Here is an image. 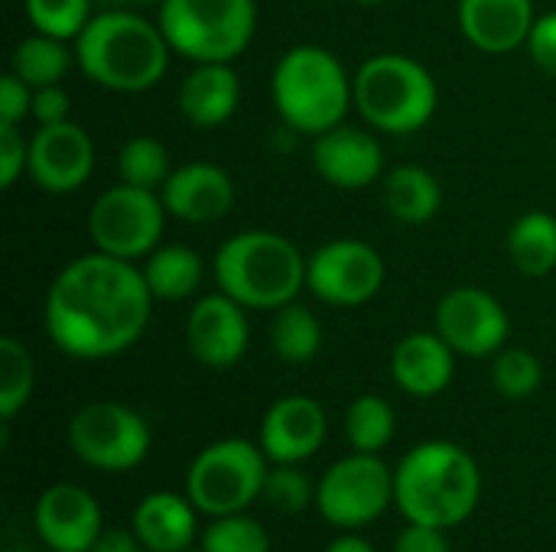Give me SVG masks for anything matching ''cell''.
<instances>
[{
    "label": "cell",
    "mask_w": 556,
    "mask_h": 552,
    "mask_svg": "<svg viewBox=\"0 0 556 552\" xmlns=\"http://www.w3.org/2000/svg\"><path fill=\"white\" fill-rule=\"evenodd\" d=\"M153 293L134 260L101 251L68 260L42 306L49 342L78 361L124 355L150 325Z\"/></svg>",
    "instance_id": "obj_1"
},
{
    "label": "cell",
    "mask_w": 556,
    "mask_h": 552,
    "mask_svg": "<svg viewBox=\"0 0 556 552\" xmlns=\"http://www.w3.org/2000/svg\"><path fill=\"white\" fill-rule=\"evenodd\" d=\"M482 498V472L456 442H420L394 468V504L407 524L453 530L472 517Z\"/></svg>",
    "instance_id": "obj_2"
},
{
    "label": "cell",
    "mask_w": 556,
    "mask_h": 552,
    "mask_svg": "<svg viewBox=\"0 0 556 552\" xmlns=\"http://www.w3.org/2000/svg\"><path fill=\"white\" fill-rule=\"evenodd\" d=\"M169 42L160 23L143 20L134 10L114 7L88 20L75 39V59L81 72L117 94L150 91L169 68Z\"/></svg>",
    "instance_id": "obj_3"
},
{
    "label": "cell",
    "mask_w": 556,
    "mask_h": 552,
    "mask_svg": "<svg viewBox=\"0 0 556 552\" xmlns=\"http://www.w3.org/2000/svg\"><path fill=\"white\" fill-rule=\"evenodd\" d=\"M215 283L244 309L277 312L306 286V257L277 231H241L215 254Z\"/></svg>",
    "instance_id": "obj_4"
},
{
    "label": "cell",
    "mask_w": 556,
    "mask_h": 552,
    "mask_svg": "<svg viewBox=\"0 0 556 552\" xmlns=\"http://www.w3.org/2000/svg\"><path fill=\"white\" fill-rule=\"evenodd\" d=\"M270 94L280 120L293 133L319 137L339 127L355 104V88L345 65L323 46H293L280 55L270 78Z\"/></svg>",
    "instance_id": "obj_5"
},
{
    "label": "cell",
    "mask_w": 556,
    "mask_h": 552,
    "mask_svg": "<svg viewBox=\"0 0 556 552\" xmlns=\"http://www.w3.org/2000/svg\"><path fill=\"white\" fill-rule=\"evenodd\" d=\"M355 107L381 133H414L427 127L440 104V88L427 65L404 52L371 55L352 78Z\"/></svg>",
    "instance_id": "obj_6"
},
{
    "label": "cell",
    "mask_w": 556,
    "mask_h": 552,
    "mask_svg": "<svg viewBox=\"0 0 556 552\" xmlns=\"http://www.w3.org/2000/svg\"><path fill=\"white\" fill-rule=\"evenodd\" d=\"M160 29L189 62H235L254 39V0H163Z\"/></svg>",
    "instance_id": "obj_7"
},
{
    "label": "cell",
    "mask_w": 556,
    "mask_h": 552,
    "mask_svg": "<svg viewBox=\"0 0 556 552\" xmlns=\"http://www.w3.org/2000/svg\"><path fill=\"white\" fill-rule=\"evenodd\" d=\"M267 462L264 449L248 439H218L192 459L186 495L205 517L241 514L264 495Z\"/></svg>",
    "instance_id": "obj_8"
},
{
    "label": "cell",
    "mask_w": 556,
    "mask_h": 552,
    "mask_svg": "<svg viewBox=\"0 0 556 552\" xmlns=\"http://www.w3.org/2000/svg\"><path fill=\"white\" fill-rule=\"evenodd\" d=\"M166 215L169 211L163 205V195L121 182L94 198L88 211V234L94 241V251L121 260H140L160 247Z\"/></svg>",
    "instance_id": "obj_9"
},
{
    "label": "cell",
    "mask_w": 556,
    "mask_h": 552,
    "mask_svg": "<svg viewBox=\"0 0 556 552\" xmlns=\"http://www.w3.org/2000/svg\"><path fill=\"white\" fill-rule=\"evenodd\" d=\"M68 449L98 472H130L150 452L147 420L114 400L85 403L68 420Z\"/></svg>",
    "instance_id": "obj_10"
},
{
    "label": "cell",
    "mask_w": 556,
    "mask_h": 552,
    "mask_svg": "<svg viewBox=\"0 0 556 552\" xmlns=\"http://www.w3.org/2000/svg\"><path fill=\"white\" fill-rule=\"evenodd\" d=\"M391 504L394 472L375 452H352L339 459L316 485V508L339 530L368 527Z\"/></svg>",
    "instance_id": "obj_11"
},
{
    "label": "cell",
    "mask_w": 556,
    "mask_h": 552,
    "mask_svg": "<svg viewBox=\"0 0 556 552\" xmlns=\"http://www.w3.org/2000/svg\"><path fill=\"white\" fill-rule=\"evenodd\" d=\"M384 286L381 254L355 238H336L306 257V290L316 299L342 309L365 306Z\"/></svg>",
    "instance_id": "obj_12"
},
{
    "label": "cell",
    "mask_w": 556,
    "mask_h": 552,
    "mask_svg": "<svg viewBox=\"0 0 556 552\" xmlns=\"http://www.w3.org/2000/svg\"><path fill=\"white\" fill-rule=\"evenodd\" d=\"M437 332L456 355L492 358L505 348L511 322L505 306L482 286H456L437 303Z\"/></svg>",
    "instance_id": "obj_13"
},
{
    "label": "cell",
    "mask_w": 556,
    "mask_h": 552,
    "mask_svg": "<svg viewBox=\"0 0 556 552\" xmlns=\"http://www.w3.org/2000/svg\"><path fill=\"white\" fill-rule=\"evenodd\" d=\"M94 169V143L85 127L62 120L42 124L29 137V179L52 195H68L91 179Z\"/></svg>",
    "instance_id": "obj_14"
},
{
    "label": "cell",
    "mask_w": 556,
    "mask_h": 552,
    "mask_svg": "<svg viewBox=\"0 0 556 552\" xmlns=\"http://www.w3.org/2000/svg\"><path fill=\"white\" fill-rule=\"evenodd\" d=\"M248 342H251V325L244 306L228 293L222 290L208 293L192 306L186 319V345L199 364L212 371L235 368L244 358Z\"/></svg>",
    "instance_id": "obj_15"
},
{
    "label": "cell",
    "mask_w": 556,
    "mask_h": 552,
    "mask_svg": "<svg viewBox=\"0 0 556 552\" xmlns=\"http://www.w3.org/2000/svg\"><path fill=\"white\" fill-rule=\"evenodd\" d=\"M329 433L326 410L303 394L280 397L261 420V449L274 465H300L313 459Z\"/></svg>",
    "instance_id": "obj_16"
},
{
    "label": "cell",
    "mask_w": 556,
    "mask_h": 552,
    "mask_svg": "<svg viewBox=\"0 0 556 552\" xmlns=\"http://www.w3.org/2000/svg\"><path fill=\"white\" fill-rule=\"evenodd\" d=\"M33 524L52 552H88L101 537V508L78 485H52L39 495Z\"/></svg>",
    "instance_id": "obj_17"
},
{
    "label": "cell",
    "mask_w": 556,
    "mask_h": 552,
    "mask_svg": "<svg viewBox=\"0 0 556 552\" xmlns=\"http://www.w3.org/2000/svg\"><path fill=\"white\" fill-rule=\"evenodd\" d=\"M316 172L345 192H358L384 176V150L375 133L339 124L313 140Z\"/></svg>",
    "instance_id": "obj_18"
},
{
    "label": "cell",
    "mask_w": 556,
    "mask_h": 552,
    "mask_svg": "<svg viewBox=\"0 0 556 552\" xmlns=\"http://www.w3.org/2000/svg\"><path fill=\"white\" fill-rule=\"evenodd\" d=\"M160 195L173 218L189 224H208L231 211L235 182L215 163H186L169 172Z\"/></svg>",
    "instance_id": "obj_19"
},
{
    "label": "cell",
    "mask_w": 556,
    "mask_h": 552,
    "mask_svg": "<svg viewBox=\"0 0 556 552\" xmlns=\"http://www.w3.org/2000/svg\"><path fill=\"white\" fill-rule=\"evenodd\" d=\"M456 374V351L440 332H410L391 351L394 384L420 400L443 394Z\"/></svg>",
    "instance_id": "obj_20"
},
{
    "label": "cell",
    "mask_w": 556,
    "mask_h": 552,
    "mask_svg": "<svg viewBox=\"0 0 556 552\" xmlns=\"http://www.w3.org/2000/svg\"><path fill=\"white\" fill-rule=\"evenodd\" d=\"M456 16L463 36L492 55L528 46L531 26L538 20L531 0H459Z\"/></svg>",
    "instance_id": "obj_21"
},
{
    "label": "cell",
    "mask_w": 556,
    "mask_h": 552,
    "mask_svg": "<svg viewBox=\"0 0 556 552\" xmlns=\"http://www.w3.org/2000/svg\"><path fill=\"white\" fill-rule=\"evenodd\" d=\"M241 101V81L231 62H195L179 85V111L192 127H222Z\"/></svg>",
    "instance_id": "obj_22"
},
{
    "label": "cell",
    "mask_w": 556,
    "mask_h": 552,
    "mask_svg": "<svg viewBox=\"0 0 556 552\" xmlns=\"http://www.w3.org/2000/svg\"><path fill=\"white\" fill-rule=\"evenodd\" d=\"M195 514L199 511L189 495L182 498L176 491H153L137 504L130 530L147 552H186L199 530Z\"/></svg>",
    "instance_id": "obj_23"
},
{
    "label": "cell",
    "mask_w": 556,
    "mask_h": 552,
    "mask_svg": "<svg viewBox=\"0 0 556 552\" xmlns=\"http://www.w3.org/2000/svg\"><path fill=\"white\" fill-rule=\"evenodd\" d=\"M440 205H443V189L430 169L404 163L384 176V208L401 224H427L437 218Z\"/></svg>",
    "instance_id": "obj_24"
},
{
    "label": "cell",
    "mask_w": 556,
    "mask_h": 552,
    "mask_svg": "<svg viewBox=\"0 0 556 552\" xmlns=\"http://www.w3.org/2000/svg\"><path fill=\"white\" fill-rule=\"evenodd\" d=\"M143 260H147L140 267L143 280L153 299H163V303H179V299L195 296L205 280V260L186 244H160Z\"/></svg>",
    "instance_id": "obj_25"
},
{
    "label": "cell",
    "mask_w": 556,
    "mask_h": 552,
    "mask_svg": "<svg viewBox=\"0 0 556 552\" xmlns=\"http://www.w3.org/2000/svg\"><path fill=\"white\" fill-rule=\"evenodd\" d=\"M508 257L525 277H547L556 270V218L547 211L521 215L508 231Z\"/></svg>",
    "instance_id": "obj_26"
},
{
    "label": "cell",
    "mask_w": 556,
    "mask_h": 552,
    "mask_svg": "<svg viewBox=\"0 0 556 552\" xmlns=\"http://www.w3.org/2000/svg\"><path fill=\"white\" fill-rule=\"evenodd\" d=\"M72 55L65 49L62 39L46 36V33H33L26 39L16 42L13 59H10V72L20 75L29 88H46V85H59L68 75Z\"/></svg>",
    "instance_id": "obj_27"
},
{
    "label": "cell",
    "mask_w": 556,
    "mask_h": 552,
    "mask_svg": "<svg viewBox=\"0 0 556 552\" xmlns=\"http://www.w3.org/2000/svg\"><path fill=\"white\" fill-rule=\"evenodd\" d=\"M270 348L280 361L287 364H306L319 355L323 348V325L306 306H283L274 316L270 325Z\"/></svg>",
    "instance_id": "obj_28"
},
{
    "label": "cell",
    "mask_w": 556,
    "mask_h": 552,
    "mask_svg": "<svg viewBox=\"0 0 556 552\" xmlns=\"http://www.w3.org/2000/svg\"><path fill=\"white\" fill-rule=\"evenodd\" d=\"M345 436L355 452H381L394 439V410L384 397L365 394L345 413Z\"/></svg>",
    "instance_id": "obj_29"
},
{
    "label": "cell",
    "mask_w": 556,
    "mask_h": 552,
    "mask_svg": "<svg viewBox=\"0 0 556 552\" xmlns=\"http://www.w3.org/2000/svg\"><path fill=\"white\" fill-rule=\"evenodd\" d=\"M36 381L33 355L16 338H0V420L10 423L29 400Z\"/></svg>",
    "instance_id": "obj_30"
},
{
    "label": "cell",
    "mask_w": 556,
    "mask_h": 552,
    "mask_svg": "<svg viewBox=\"0 0 556 552\" xmlns=\"http://www.w3.org/2000/svg\"><path fill=\"white\" fill-rule=\"evenodd\" d=\"M169 172H173L169 169V153L153 137H134L117 153V176H121V182H130V185L156 192V189H163Z\"/></svg>",
    "instance_id": "obj_31"
},
{
    "label": "cell",
    "mask_w": 556,
    "mask_h": 552,
    "mask_svg": "<svg viewBox=\"0 0 556 552\" xmlns=\"http://www.w3.org/2000/svg\"><path fill=\"white\" fill-rule=\"evenodd\" d=\"M492 384L508 400H525L544 384V364L528 348H502L492 364Z\"/></svg>",
    "instance_id": "obj_32"
},
{
    "label": "cell",
    "mask_w": 556,
    "mask_h": 552,
    "mask_svg": "<svg viewBox=\"0 0 556 552\" xmlns=\"http://www.w3.org/2000/svg\"><path fill=\"white\" fill-rule=\"evenodd\" d=\"M202 552H270V537L261 521L241 514L212 517L202 534Z\"/></svg>",
    "instance_id": "obj_33"
},
{
    "label": "cell",
    "mask_w": 556,
    "mask_h": 552,
    "mask_svg": "<svg viewBox=\"0 0 556 552\" xmlns=\"http://www.w3.org/2000/svg\"><path fill=\"white\" fill-rule=\"evenodd\" d=\"M26 16L36 33L55 39H78L91 20V0H26Z\"/></svg>",
    "instance_id": "obj_34"
},
{
    "label": "cell",
    "mask_w": 556,
    "mask_h": 552,
    "mask_svg": "<svg viewBox=\"0 0 556 552\" xmlns=\"http://www.w3.org/2000/svg\"><path fill=\"white\" fill-rule=\"evenodd\" d=\"M261 498L280 514H300L309 508V501H316V491H313L309 478L300 472V465H274L267 472Z\"/></svg>",
    "instance_id": "obj_35"
},
{
    "label": "cell",
    "mask_w": 556,
    "mask_h": 552,
    "mask_svg": "<svg viewBox=\"0 0 556 552\" xmlns=\"http://www.w3.org/2000/svg\"><path fill=\"white\" fill-rule=\"evenodd\" d=\"M29 166V140L20 124H0V189H13Z\"/></svg>",
    "instance_id": "obj_36"
},
{
    "label": "cell",
    "mask_w": 556,
    "mask_h": 552,
    "mask_svg": "<svg viewBox=\"0 0 556 552\" xmlns=\"http://www.w3.org/2000/svg\"><path fill=\"white\" fill-rule=\"evenodd\" d=\"M26 114H33V88L20 75L7 72L0 78V124H20Z\"/></svg>",
    "instance_id": "obj_37"
},
{
    "label": "cell",
    "mask_w": 556,
    "mask_h": 552,
    "mask_svg": "<svg viewBox=\"0 0 556 552\" xmlns=\"http://www.w3.org/2000/svg\"><path fill=\"white\" fill-rule=\"evenodd\" d=\"M528 52L541 72L556 78V10L534 20L531 36H528Z\"/></svg>",
    "instance_id": "obj_38"
},
{
    "label": "cell",
    "mask_w": 556,
    "mask_h": 552,
    "mask_svg": "<svg viewBox=\"0 0 556 552\" xmlns=\"http://www.w3.org/2000/svg\"><path fill=\"white\" fill-rule=\"evenodd\" d=\"M68 94L62 85H46V88H33V120L42 127V124H62L68 120Z\"/></svg>",
    "instance_id": "obj_39"
},
{
    "label": "cell",
    "mask_w": 556,
    "mask_h": 552,
    "mask_svg": "<svg viewBox=\"0 0 556 552\" xmlns=\"http://www.w3.org/2000/svg\"><path fill=\"white\" fill-rule=\"evenodd\" d=\"M394 552H450V540L440 527L407 524L394 540Z\"/></svg>",
    "instance_id": "obj_40"
},
{
    "label": "cell",
    "mask_w": 556,
    "mask_h": 552,
    "mask_svg": "<svg viewBox=\"0 0 556 552\" xmlns=\"http://www.w3.org/2000/svg\"><path fill=\"white\" fill-rule=\"evenodd\" d=\"M88 552H143V543L134 530H101L94 547Z\"/></svg>",
    "instance_id": "obj_41"
},
{
    "label": "cell",
    "mask_w": 556,
    "mask_h": 552,
    "mask_svg": "<svg viewBox=\"0 0 556 552\" xmlns=\"http://www.w3.org/2000/svg\"><path fill=\"white\" fill-rule=\"evenodd\" d=\"M326 552H375V547L365 540V537H355V534H345V537H336Z\"/></svg>",
    "instance_id": "obj_42"
},
{
    "label": "cell",
    "mask_w": 556,
    "mask_h": 552,
    "mask_svg": "<svg viewBox=\"0 0 556 552\" xmlns=\"http://www.w3.org/2000/svg\"><path fill=\"white\" fill-rule=\"evenodd\" d=\"M117 3H156V7H160L163 0H117Z\"/></svg>",
    "instance_id": "obj_43"
},
{
    "label": "cell",
    "mask_w": 556,
    "mask_h": 552,
    "mask_svg": "<svg viewBox=\"0 0 556 552\" xmlns=\"http://www.w3.org/2000/svg\"><path fill=\"white\" fill-rule=\"evenodd\" d=\"M358 3H368V7H375V3H384V0H358Z\"/></svg>",
    "instance_id": "obj_44"
},
{
    "label": "cell",
    "mask_w": 556,
    "mask_h": 552,
    "mask_svg": "<svg viewBox=\"0 0 556 552\" xmlns=\"http://www.w3.org/2000/svg\"><path fill=\"white\" fill-rule=\"evenodd\" d=\"M186 552H189V550H186Z\"/></svg>",
    "instance_id": "obj_45"
}]
</instances>
